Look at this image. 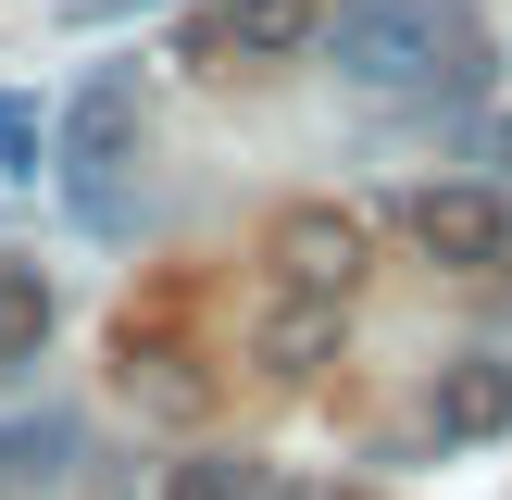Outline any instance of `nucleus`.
<instances>
[{"instance_id": "4", "label": "nucleus", "mask_w": 512, "mask_h": 500, "mask_svg": "<svg viewBox=\"0 0 512 500\" xmlns=\"http://www.w3.org/2000/svg\"><path fill=\"white\" fill-rule=\"evenodd\" d=\"M400 238H413L438 275H488V263H512V200L475 188V175H450V188H413V200H400Z\"/></svg>"}, {"instance_id": "1", "label": "nucleus", "mask_w": 512, "mask_h": 500, "mask_svg": "<svg viewBox=\"0 0 512 500\" xmlns=\"http://www.w3.org/2000/svg\"><path fill=\"white\" fill-rule=\"evenodd\" d=\"M313 50L350 88H463L488 63V25H475V0H325Z\"/></svg>"}, {"instance_id": "9", "label": "nucleus", "mask_w": 512, "mask_h": 500, "mask_svg": "<svg viewBox=\"0 0 512 500\" xmlns=\"http://www.w3.org/2000/svg\"><path fill=\"white\" fill-rule=\"evenodd\" d=\"M50 313H63L50 275H38V263H0V375H25V363L50 350Z\"/></svg>"}, {"instance_id": "5", "label": "nucleus", "mask_w": 512, "mask_h": 500, "mask_svg": "<svg viewBox=\"0 0 512 500\" xmlns=\"http://www.w3.org/2000/svg\"><path fill=\"white\" fill-rule=\"evenodd\" d=\"M325 38V0H213V25L188 38V63H300Z\"/></svg>"}, {"instance_id": "8", "label": "nucleus", "mask_w": 512, "mask_h": 500, "mask_svg": "<svg viewBox=\"0 0 512 500\" xmlns=\"http://www.w3.org/2000/svg\"><path fill=\"white\" fill-rule=\"evenodd\" d=\"M75 450H88V425H75L63 400H38V413H13V425H0V488H63V475H75Z\"/></svg>"}, {"instance_id": "3", "label": "nucleus", "mask_w": 512, "mask_h": 500, "mask_svg": "<svg viewBox=\"0 0 512 500\" xmlns=\"http://www.w3.org/2000/svg\"><path fill=\"white\" fill-rule=\"evenodd\" d=\"M263 263H275V288H300V300H350L363 263H375V238H363L350 200H288V213L263 225Z\"/></svg>"}, {"instance_id": "6", "label": "nucleus", "mask_w": 512, "mask_h": 500, "mask_svg": "<svg viewBox=\"0 0 512 500\" xmlns=\"http://www.w3.org/2000/svg\"><path fill=\"white\" fill-rule=\"evenodd\" d=\"M338 350H350V300H300V288H275L263 313H250V363H263L275 388H313Z\"/></svg>"}, {"instance_id": "12", "label": "nucleus", "mask_w": 512, "mask_h": 500, "mask_svg": "<svg viewBox=\"0 0 512 500\" xmlns=\"http://www.w3.org/2000/svg\"><path fill=\"white\" fill-rule=\"evenodd\" d=\"M100 500H125V488H100Z\"/></svg>"}, {"instance_id": "2", "label": "nucleus", "mask_w": 512, "mask_h": 500, "mask_svg": "<svg viewBox=\"0 0 512 500\" xmlns=\"http://www.w3.org/2000/svg\"><path fill=\"white\" fill-rule=\"evenodd\" d=\"M138 125H150V100H138V63H100L88 88L63 100V138H50V175H63L88 213H113V175L138 163Z\"/></svg>"}, {"instance_id": "10", "label": "nucleus", "mask_w": 512, "mask_h": 500, "mask_svg": "<svg viewBox=\"0 0 512 500\" xmlns=\"http://www.w3.org/2000/svg\"><path fill=\"white\" fill-rule=\"evenodd\" d=\"M163 500H263V463H250V450H188V463L163 475Z\"/></svg>"}, {"instance_id": "7", "label": "nucleus", "mask_w": 512, "mask_h": 500, "mask_svg": "<svg viewBox=\"0 0 512 500\" xmlns=\"http://www.w3.org/2000/svg\"><path fill=\"white\" fill-rule=\"evenodd\" d=\"M425 425H438L450 450L512 438V363H500V350H463V363H438V388H425Z\"/></svg>"}, {"instance_id": "11", "label": "nucleus", "mask_w": 512, "mask_h": 500, "mask_svg": "<svg viewBox=\"0 0 512 500\" xmlns=\"http://www.w3.org/2000/svg\"><path fill=\"white\" fill-rule=\"evenodd\" d=\"M38 100H25V88H0V175H38Z\"/></svg>"}]
</instances>
